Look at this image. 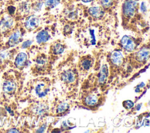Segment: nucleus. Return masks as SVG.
<instances>
[{"mask_svg":"<svg viewBox=\"0 0 150 133\" xmlns=\"http://www.w3.org/2000/svg\"><path fill=\"white\" fill-rule=\"evenodd\" d=\"M140 10L143 13H145L147 12V7L146 5V2L143 1L141 2V5H140Z\"/></svg>","mask_w":150,"mask_h":133,"instance_id":"obj_25","label":"nucleus"},{"mask_svg":"<svg viewBox=\"0 0 150 133\" xmlns=\"http://www.w3.org/2000/svg\"><path fill=\"white\" fill-rule=\"evenodd\" d=\"M81 65L83 70H88L90 69L91 66V60L89 59H85L84 60H82Z\"/></svg>","mask_w":150,"mask_h":133,"instance_id":"obj_21","label":"nucleus"},{"mask_svg":"<svg viewBox=\"0 0 150 133\" xmlns=\"http://www.w3.org/2000/svg\"><path fill=\"white\" fill-rule=\"evenodd\" d=\"M62 80L66 83H70L74 81L76 79V75L71 70H67L63 71L61 74Z\"/></svg>","mask_w":150,"mask_h":133,"instance_id":"obj_7","label":"nucleus"},{"mask_svg":"<svg viewBox=\"0 0 150 133\" xmlns=\"http://www.w3.org/2000/svg\"><path fill=\"white\" fill-rule=\"evenodd\" d=\"M8 132H19V131H18L16 128H11L8 131Z\"/></svg>","mask_w":150,"mask_h":133,"instance_id":"obj_30","label":"nucleus"},{"mask_svg":"<svg viewBox=\"0 0 150 133\" xmlns=\"http://www.w3.org/2000/svg\"><path fill=\"white\" fill-rule=\"evenodd\" d=\"M69 108V105L66 103H60L57 107L56 112L57 113H62L66 111Z\"/></svg>","mask_w":150,"mask_h":133,"instance_id":"obj_20","label":"nucleus"},{"mask_svg":"<svg viewBox=\"0 0 150 133\" xmlns=\"http://www.w3.org/2000/svg\"><path fill=\"white\" fill-rule=\"evenodd\" d=\"M46 111H47V107L43 104H39L36 105L34 108V112L38 115L43 114Z\"/></svg>","mask_w":150,"mask_h":133,"instance_id":"obj_17","label":"nucleus"},{"mask_svg":"<svg viewBox=\"0 0 150 133\" xmlns=\"http://www.w3.org/2000/svg\"><path fill=\"white\" fill-rule=\"evenodd\" d=\"M32 43V40H26V41H25L22 43V44L21 45V47H22V49H26V48L28 47L29 46H30L31 45Z\"/></svg>","mask_w":150,"mask_h":133,"instance_id":"obj_26","label":"nucleus"},{"mask_svg":"<svg viewBox=\"0 0 150 133\" xmlns=\"http://www.w3.org/2000/svg\"><path fill=\"white\" fill-rule=\"evenodd\" d=\"M6 110H7V111H8V112L10 113V114H11V115H13V113L12 111H11V108H10V107H6Z\"/></svg>","mask_w":150,"mask_h":133,"instance_id":"obj_31","label":"nucleus"},{"mask_svg":"<svg viewBox=\"0 0 150 133\" xmlns=\"http://www.w3.org/2000/svg\"><path fill=\"white\" fill-rule=\"evenodd\" d=\"M42 2L39 1V2H36V4H35V5H33V9H34L35 11H39V10L40 9L41 6H42Z\"/></svg>","mask_w":150,"mask_h":133,"instance_id":"obj_27","label":"nucleus"},{"mask_svg":"<svg viewBox=\"0 0 150 133\" xmlns=\"http://www.w3.org/2000/svg\"><path fill=\"white\" fill-rule=\"evenodd\" d=\"M40 23L39 18L35 15H32L27 18L25 22V28L29 30H32L36 29Z\"/></svg>","mask_w":150,"mask_h":133,"instance_id":"obj_3","label":"nucleus"},{"mask_svg":"<svg viewBox=\"0 0 150 133\" xmlns=\"http://www.w3.org/2000/svg\"><path fill=\"white\" fill-rule=\"evenodd\" d=\"M13 19L9 15H5L0 21V32L5 33L10 30L13 25Z\"/></svg>","mask_w":150,"mask_h":133,"instance_id":"obj_2","label":"nucleus"},{"mask_svg":"<svg viewBox=\"0 0 150 133\" xmlns=\"http://www.w3.org/2000/svg\"><path fill=\"white\" fill-rule=\"evenodd\" d=\"M88 12L92 17L96 19L102 18L104 15L103 10L101 8L98 6L90 7L88 10Z\"/></svg>","mask_w":150,"mask_h":133,"instance_id":"obj_12","label":"nucleus"},{"mask_svg":"<svg viewBox=\"0 0 150 133\" xmlns=\"http://www.w3.org/2000/svg\"><path fill=\"white\" fill-rule=\"evenodd\" d=\"M49 88L48 85L43 82L38 83L35 87V93L39 98H43L45 97L48 93Z\"/></svg>","mask_w":150,"mask_h":133,"instance_id":"obj_5","label":"nucleus"},{"mask_svg":"<svg viewBox=\"0 0 150 133\" xmlns=\"http://www.w3.org/2000/svg\"><path fill=\"white\" fill-rule=\"evenodd\" d=\"M138 0H125L122 6V12L126 17H132L136 11Z\"/></svg>","mask_w":150,"mask_h":133,"instance_id":"obj_1","label":"nucleus"},{"mask_svg":"<svg viewBox=\"0 0 150 133\" xmlns=\"http://www.w3.org/2000/svg\"><path fill=\"white\" fill-rule=\"evenodd\" d=\"M14 1H19V0H14Z\"/></svg>","mask_w":150,"mask_h":133,"instance_id":"obj_33","label":"nucleus"},{"mask_svg":"<svg viewBox=\"0 0 150 133\" xmlns=\"http://www.w3.org/2000/svg\"><path fill=\"white\" fill-rule=\"evenodd\" d=\"M50 38V35L48 32L45 30H42L39 32L36 36V40L37 43H42L46 42Z\"/></svg>","mask_w":150,"mask_h":133,"instance_id":"obj_13","label":"nucleus"},{"mask_svg":"<svg viewBox=\"0 0 150 133\" xmlns=\"http://www.w3.org/2000/svg\"><path fill=\"white\" fill-rule=\"evenodd\" d=\"M123 55L120 50H115L111 53V60L114 64L120 66L123 62Z\"/></svg>","mask_w":150,"mask_h":133,"instance_id":"obj_8","label":"nucleus"},{"mask_svg":"<svg viewBox=\"0 0 150 133\" xmlns=\"http://www.w3.org/2000/svg\"><path fill=\"white\" fill-rule=\"evenodd\" d=\"M97 103V97L93 94L87 96L85 98V103L89 106H93Z\"/></svg>","mask_w":150,"mask_h":133,"instance_id":"obj_15","label":"nucleus"},{"mask_svg":"<svg viewBox=\"0 0 150 133\" xmlns=\"http://www.w3.org/2000/svg\"><path fill=\"white\" fill-rule=\"evenodd\" d=\"M30 9V6H29V4L27 2H22L20 5H19V11L23 13H26L29 12Z\"/></svg>","mask_w":150,"mask_h":133,"instance_id":"obj_19","label":"nucleus"},{"mask_svg":"<svg viewBox=\"0 0 150 133\" xmlns=\"http://www.w3.org/2000/svg\"><path fill=\"white\" fill-rule=\"evenodd\" d=\"M8 56V53L6 52H3L0 53V60L2 61L5 59Z\"/></svg>","mask_w":150,"mask_h":133,"instance_id":"obj_28","label":"nucleus"},{"mask_svg":"<svg viewBox=\"0 0 150 133\" xmlns=\"http://www.w3.org/2000/svg\"><path fill=\"white\" fill-rule=\"evenodd\" d=\"M64 46L60 43L56 44L53 48V52L54 54H59L62 53L64 51Z\"/></svg>","mask_w":150,"mask_h":133,"instance_id":"obj_18","label":"nucleus"},{"mask_svg":"<svg viewBox=\"0 0 150 133\" xmlns=\"http://www.w3.org/2000/svg\"><path fill=\"white\" fill-rule=\"evenodd\" d=\"M47 63V59L45 56H39L36 59V64L40 67L44 66Z\"/></svg>","mask_w":150,"mask_h":133,"instance_id":"obj_22","label":"nucleus"},{"mask_svg":"<svg viewBox=\"0 0 150 133\" xmlns=\"http://www.w3.org/2000/svg\"><path fill=\"white\" fill-rule=\"evenodd\" d=\"M94 0H81L82 2H84V3H87V2H92Z\"/></svg>","mask_w":150,"mask_h":133,"instance_id":"obj_32","label":"nucleus"},{"mask_svg":"<svg viewBox=\"0 0 150 133\" xmlns=\"http://www.w3.org/2000/svg\"><path fill=\"white\" fill-rule=\"evenodd\" d=\"M121 43L124 49L128 52H132L135 49V41L129 36L124 35L121 40Z\"/></svg>","mask_w":150,"mask_h":133,"instance_id":"obj_4","label":"nucleus"},{"mask_svg":"<svg viewBox=\"0 0 150 133\" xmlns=\"http://www.w3.org/2000/svg\"><path fill=\"white\" fill-rule=\"evenodd\" d=\"M16 88V83L12 80H6L4 82L2 86L3 91L8 94L13 93Z\"/></svg>","mask_w":150,"mask_h":133,"instance_id":"obj_10","label":"nucleus"},{"mask_svg":"<svg viewBox=\"0 0 150 133\" xmlns=\"http://www.w3.org/2000/svg\"><path fill=\"white\" fill-rule=\"evenodd\" d=\"M100 1L101 6L105 8H109L113 2V0H100Z\"/></svg>","mask_w":150,"mask_h":133,"instance_id":"obj_23","label":"nucleus"},{"mask_svg":"<svg viewBox=\"0 0 150 133\" xmlns=\"http://www.w3.org/2000/svg\"><path fill=\"white\" fill-rule=\"evenodd\" d=\"M22 40V35L21 31L18 29L15 30L10 36L8 39V45L9 47H14L17 45Z\"/></svg>","mask_w":150,"mask_h":133,"instance_id":"obj_6","label":"nucleus"},{"mask_svg":"<svg viewBox=\"0 0 150 133\" xmlns=\"http://www.w3.org/2000/svg\"><path fill=\"white\" fill-rule=\"evenodd\" d=\"M108 74V67L106 64H103L101 68L98 81L100 84H103L107 79Z\"/></svg>","mask_w":150,"mask_h":133,"instance_id":"obj_14","label":"nucleus"},{"mask_svg":"<svg viewBox=\"0 0 150 133\" xmlns=\"http://www.w3.org/2000/svg\"><path fill=\"white\" fill-rule=\"evenodd\" d=\"M123 105L127 109H129L134 106V103L130 100H127L124 102Z\"/></svg>","mask_w":150,"mask_h":133,"instance_id":"obj_24","label":"nucleus"},{"mask_svg":"<svg viewBox=\"0 0 150 133\" xmlns=\"http://www.w3.org/2000/svg\"><path fill=\"white\" fill-rule=\"evenodd\" d=\"M60 1L61 0H45V5L47 8L52 9L57 6Z\"/></svg>","mask_w":150,"mask_h":133,"instance_id":"obj_16","label":"nucleus"},{"mask_svg":"<svg viewBox=\"0 0 150 133\" xmlns=\"http://www.w3.org/2000/svg\"><path fill=\"white\" fill-rule=\"evenodd\" d=\"M149 56V49L148 48H142L136 53V59L140 62H143L146 61Z\"/></svg>","mask_w":150,"mask_h":133,"instance_id":"obj_11","label":"nucleus"},{"mask_svg":"<svg viewBox=\"0 0 150 133\" xmlns=\"http://www.w3.org/2000/svg\"><path fill=\"white\" fill-rule=\"evenodd\" d=\"M27 61V54L25 53L21 52L18 54L15 60V65L16 67L21 69L23 67Z\"/></svg>","mask_w":150,"mask_h":133,"instance_id":"obj_9","label":"nucleus"},{"mask_svg":"<svg viewBox=\"0 0 150 133\" xmlns=\"http://www.w3.org/2000/svg\"><path fill=\"white\" fill-rule=\"evenodd\" d=\"M8 10L10 14H13L15 11V8L13 6H9L8 8Z\"/></svg>","mask_w":150,"mask_h":133,"instance_id":"obj_29","label":"nucleus"}]
</instances>
